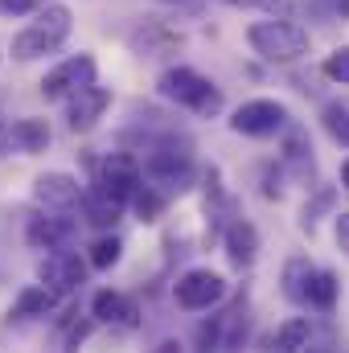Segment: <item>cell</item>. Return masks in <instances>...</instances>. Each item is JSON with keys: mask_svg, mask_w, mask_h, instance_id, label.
Returning a JSON list of instances; mask_svg holds the SVG:
<instances>
[{"mask_svg": "<svg viewBox=\"0 0 349 353\" xmlns=\"http://www.w3.org/2000/svg\"><path fill=\"white\" fill-rule=\"evenodd\" d=\"M132 205H136L140 222H157V218H161V210H165V193H161L157 185H140V189H136V197H132Z\"/></svg>", "mask_w": 349, "mask_h": 353, "instance_id": "obj_23", "label": "cell"}, {"mask_svg": "<svg viewBox=\"0 0 349 353\" xmlns=\"http://www.w3.org/2000/svg\"><path fill=\"white\" fill-rule=\"evenodd\" d=\"M46 0H0V12L4 17H25V12H33V8H41Z\"/></svg>", "mask_w": 349, "mask_h": 353, "instance_id": "obj_28", "label": "cell"}, {"mask_svg": "<svg viewBox=\"0 0 349 353\" xmlns=\"http://www.w3.org/2000/svg\"><path fill=\"white\" fill-rule=\"evenodd\" d=\"M83 185L74 181L70 173H41L33 181V197H37V205L41 210H74V205H83Z\"/></svg>", "mask_w": 349, "mask_h": 353, "instance_id": "obj_11", "label": "cell"}, {"mask_svg": "<svg viewBox=\"0 0 349 353\" xmlns=\"http://www.w3.org/2000/svg\"><path fill=\"white\" fill-rule=\"evenodd\" d=\"M99 185L111 193V197H119L123 205L136 197V189L144 185V169H140V161L136 157H128V152H111L107 161H103V169H99Z\"/></svg>", "mask_w": 349, "mask_h": 353, "instance_id": "obj_10", "label": "cell"}, {"mask_svg": "<svg viewBox=\"0 0 349 353\" xmlns=\"http://www.w3.org/2000/svg\"><path fill=\"white\" fill-rule=\"evenodd\" d=\"M325 79H333V83H346V87H349V46L333 50V54L325 58Z\"/></svg>", "mask_w": 349, "mask_h": 353, "instance_id": "obj_26", "label": "cell"}, {"mask_svg": "<svg viewBox=\"0 0 349 353\" xmlns=\"http://www.w3.org/2000/svg\"><path fill=\"white\" fill-rule=\"evenodd\" d=\"M94 83V58L90 54H79V58H66L62 66H54L46 79H41V94L50 99V103H58V99H70V94H79L83 87Z\"/></svg>", "mask_w": 349, "mask_h": 353, "instance_id": "obj_9", "label": "cell"}, {"mask_svg": "<svg viewBox=\"0 0 349 353\" xmlns=\"http://www.w3.org/2000/svg\"><path fill=\"white\" fill-rule=\"evenodd\" d=\"M247 337V316H243V304L226 316H214V325H201L197 329V345L201 350H235L239 341Z\"/></svg>", "mask_w": 349, "mask_h": 353, "instance_id": "obj_14", "label": "cell"}, {"mask_svg": "<svg viewBox=\"0 0 349 353\" xmlns=\"http://www.w3.org/2000/svg\"><path fill=\"white\" fill-rule=\"evenodd\" d=\"M337 247L349 251V210L346 214H337Z\"/></svg>", "mask_w": 349, "mask_h": 353, "instance_id": "obj_29", "label": "cell"}, {"mask_svg": "<svg viewBox=\"0 0 349 353\" xmlns=\"http://www.w3.org/2000/svg\"><path fill=\"white\" fill-rule=\"evenodd\" d=\"M235 8H259V12H288L292 0H226Z\"/></svg>", "mask_w": 349, "mask_h": 353, "instance_id": "obj_27", "label": "cell"}, {"mask_svg": "<svg viewBox=\"0 0 349 353\" xmlns=\"http://www.w3.org/2000/svg\"><path fill=\"white\" fill-rule=\"evenodd\" d=\"M90 316L103 321V325H123V329H132L140 312H136V304H132L123 292L103 288V292H94V300H90Z\"/></svg>", "mask_w": 349, "mask_h": 353, "instance_id": "obj_15", "label": "cell"}, {"mask_svg": "<svg viewBox=\"0 0 349 353\" xmlns=\"http://www.w3.org/2000/svg\"><path fill=\"white\" fill-rule=\"evenodd\" d=\"M119 255H123V243H119V239H115V234H107V239H94V243H90V267H94V271H107V267H115L119 263Z\"/></svg>", "mask_w": 349, "mask_h": 353, "instance_id": "obj_24", "label": "cell"}, {"mask_svg": "<svg viewBox=\"0 0 349 353\" xmlns=\"http://www.w3.org/2000/svg\"><path fill=\"white\" fill-rule=\"evenodd\" d=\"M111 107V90L103 87H83L79 94H70V107H66V123H70V132H87L94 128L99 119H103V111Z\"/></svg>", "mask_w": 349, "mask_h": 353, "instance_id": "obj_13", "label": "cell"}, {"mask_svg": "<svg viewBox=\"0 0 349 353\" xmlns=\"http://www.w3.org/2000/svg\"><path fill=\"white\" fill-rule=\"evenodd\" d=\"M83 218H87L90 226H115L123 218V201L111 197L103 185H94V189L83 193Z\"/></svg>", "mask_w": 349, "mask_h": 353, "instance_id": "obj_17", "label": "cell"}, {"mask_svg": "<svg viewBox=\"0 0 349 353\" xmlns=\"http://www.w3.org/2000/svg\"><path fill=\"white\" fill-rule=\"evenodd\" d=\"M87 263L90 259H79L74 251H50L41 267H37V279L50 288V292H58V296H70V292H79L83 283H87Z\"/></svg>", "mask_w": 349, "mask_h": 353, "instance_id": "obj_7", "label": "cell"}, {"mask_svg": "<svg viewBox=\"0 0 349 353\" xmlns=\"http://www.w3.org/2000/svg\"><path fill=\"white\" fill-rule=\"evenodd\" d=\"M333 8H337L341 17H349V0H333Z\"/></svg>", "mask_w": 349, "mask_h": 353, "instance_id": "obj_31", "label": "cell"}, {"mask_svg": "<svg viewBox=\"0 0 349 353\" xmlns=\"http://www.w3.org/2000/svg\"><path fill=\"white\" fill-rule=\"evenodd\" d=\"M222 243H226V259L235 267H251L255 255H259V230L251 222H243V218L226 226V239Z\"/></svg>", "mask_w": 349, "mask_h": 353, "instance_id": "obj_16", "label": "cell"}, {"mask_svg": "<svg viewBox=\"0 0 349 353\" xmlns=\"http://www.w3.org/2000/svg\"><path fill=\"white\" fill-rule=\"evenodd\" d=\"M341 189H346V193H349V161H346V165H341Z\"/></svg>", "mask_w": 349, "mask_h": 353, "instance_id": "obj_30", "label": "cell"}, {"mask_svg": "<svg viewBox=\"0 0 349 353\" xmlns=\"http://www.w3.org/2000/svg\"><path fill=\"white\" fill-rule=\"evenodd\" d=\"M312 271H317V267L308 263L304 255H296V259H288V267H283V296H288V300H296V304H304V296H308V279H312Z\"/></svg>", "mask_w": 349, "mask_h": 353, "instance_id": "obj_20", "label": "cell"}, {"mask_svg": "<svg viewBox=\"0 0 349 353\" xmlns=\"http://www.w3.org/2000/svg\"><path fill=\"white\" fill-rule=\"evenodd\" d=\"M308 341H312V321H308V316H292V321H283V325L275 329V337H271V345L283 350V353L308 350Z\"/></svg>", "mask_w": 349, "mask_h": 353, "instance_id": "obj_19", "label": "cell"}, {"mask_svg": "<svg viewBox=\"0 0 349 353\" xmlns=\"http://www.w3.org/2000/svg\"><path fill=\"white\" fill-rule=\"evenodd\" d=\"M58 300H62V296L50 292L46 283H33V288H25V292L17 296V316H46Z\"/></svg>", "mask_w": 349, "mask_h": 353, "instance_id": "obj_21", "label": "cell"}, {"mask_svg": "<svg viewBox=\"0 0 349 353\" xmlns=\"http://www.w3.org/2000/svg\"><path fill=\"white\" fill-rule=\"evenodd\" d=\"M157 90H161L169 103L193 111V115H218V111H222V90L214 87L206 74L189 70V66H169V70L157 79Z\"/></svg>", "mask_w": 349, "mask_h": 353, "instance_id": "obj_2", "label": "cell"}, {"mask_svg": "<svg viewBox=\"0 0 349 353\" xmlns=\"http://www.w3.org/2000/svg\"><path fill=\"white\" fill-rule=\"evenodd\" d=\"M193 176H197V169H193V157L185 152V144L165 140V144H152L148 148V157H144V181L157 185L165 197L185 193L193 185Z\"/></svg>", "mask_w": 349, "mask_h": 353, "instance_id": "obj_3", "label": "cell"}, {"mask_svg": "<svg viewBox=\"0 0 349 353\" xmlns=\"http://www.w3.org/2000/svg\"><path fill=\"white\" fill-rule=\"evenodd\" d=\"M321 119H325V132H329L341 148H349V107L346 103H325Z\"/></svg>", "mask_w": 349, "mask_h": 353, "instance_id": "obj_22", "label": "cell"}, {"mask_svg": "<svg viewBox=\"0 0 349 353\" xmlns=\"http://www.w3.org/2000/svg\"><path fill=\"white\" fill-rule=\"evenodd\" d=\"M173 296L185 312H206V308H214L226 296V279L218 271H210V267H193V271H185L177 279Z\"/></svg>", "mask_w": 349, "mask_h": 353, "instance_id": "obj_5", "label": "cell"}, {"mask_svg": "<svg viewBox=\"0 0 349 353\" xmlns=\"http://www.w3.org/2000/svg\"><path fill=\"white\" fill-rule=\"evenodd\" d=\"M74 234H79V226L66 218V210L37 214V218H29V226H25V243H29L33 251H66V247L74 243Z\"/></svg>", "mask_w": 349, "mask_h": 353, "instance_id": "obj_8", "label": "cell"}, {"mask_svg": "<svg viewBox=\"0 0 349 353\" xmlns=\"http://www.w3.org/2000/svg\"><path fill=\"white\" fill-rule=\"evenodd\" d=\"M283 123H288V111H283V103H275V99H251V103H243V107L230 115V128H235L239 136H251V140H263V136L283 132Z\"/></svg>", "mask_w": 349, "mask_h": 353, "instance_id": "obj_6", "label": "cell"}, {"mask_svg": "<svg viewBox=\"0 0 349 353\" xmlns=\"http://www.w3.org/2000/svg\"><path fill=\"white\" fill-rule=\"evenodd\" d=\"M70 29H74L70 8H66V4H50V8H41V12H37V21H33V25H25V29L12 37L8 54H12L17 62L46 58V54H54V50L70 37Z\"/></svg>", "mask_w": 349, "mask_h": 353, "instance_id": "obj_1", "label": "cell"}, {"mask_svg": "<svg viewBox=\"0 0 349 353\" xmlns=\"http://www.w3.org/2000/svg\"><path fill=\"white\" fill-rule=\"evenodd\" d=\"M337 296H341L337 275H333V271H325V267H317V271H312V279H308V296H304V304H308V308L329 312V308L337 304Z\"/></svg>", "mask_w": 349, "mask_h": 353, "instance_id": "obj_18", "label": "cell"}, {"mask_svg": "<svg viewBox=\"0 0 349 353\" xmlns=\"http://www.w3.org/2000/svg\"><path fill=\"white\" fill-rule=\"evenodd\" d=\"M247 41L263 62H296L308 54V29L292 21H255L247 29Z\"/></svg>", "mask_w": 349, "mask_h": 353, "instance_id": "obj_4", "label": "cell"}, {"mask_svg": "<svg viewBox=\"0 0 349 353\" xmlns=\"http://www.w3.org/2000/svg\"><path fill=\"white\" fill-rule=\"evenodd\" d=\"M46 144H50V123L46 119H17L4 136H0V152L4 157H33V152H46Z\"/></svg>", "mask_w": 349, "mask_h": 353, "instance_id": "obj_12", "label": "cell"}, {"mask_svg": "<svg viewBox=\"0 0 349 353\" xmlns=\"http://www.w3.org/2000/svg\"><path fill=\"white\" fill-rule=\"evenodd\" d=\"M90 325H94V321H87V316H83V321H79V316L66 321L62 333H58V350H74V345H83V341L90 337Z\"/></svg>", "mask_w": 349, "mask_h": 353, "instance_id": "obj_25", "label": "cell"}]
</instances>
